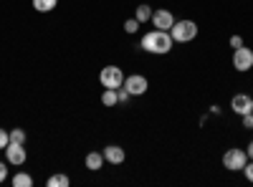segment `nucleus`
<instances>
[{
    "instance_id": "8",
    "label": "nucleus",
    "mask_w": 253,
    "mask_h": 187,
    "mask_svg": "<svg viewBox=\"0 0 253 187\" xmlns=\"http://www.w3.org/2000/svg\"><path fill=\"white\" fill-rule=\"evenodd\" d=\"M152 23L157 31H170L175 26V15L170 10H155L152 13Z\"/></svg>"
},
{
    "instance_id": "23",
    "label": "nucleus",
    "mask_w": 253,
    "mask_h": 187,
    "mask_svg": "<svg viewBox=\"0 0 253 187\" xmlns=\"http://www.w3.org/2000/svg\"><path fill=\"white\" fill-rule=\"evenodd\" d=\"M230 46H233V48H241V46H243L241 36H233V38H230Z\"/></svg>"
},
{
    "instance_id": "24",
    "label": "nucleus",
    "mask_w": 253,
    "mask_h": 187,
    "mask_svg": "<svg viewBox=\"0 0 253 187\" xmlns=\"http://www.w3.org/2000/svg\"><path fill=\"white\" fill-rule=\"evenodd\" d=\"M8 177V170H5V162H0V182H5Z\"/></svg>"
},
{
    "instance_id": "11",
    "label": "nucleus",
    "mask_w": 253,
    "mask_h": 187,
    "mask_svg": "<svg viewBox=\"0 0 253 187\" xmlns=\"http://www.w3.org/2000/svg\"><path fill=\"white\" fill-rule=\"evenodd\" d=\"M101 164H104V154L101 152H89L86 154V170L96 172V170H101Z\"/></svg>"
},
{
    "instance_id": "7",
    "label": "nucleus",
    "mask_w": 253,
    "mask_h": 187,
    "mask_svg": "<svg viewBox=\"0 0 253 187\" xmlns=\"http://www.w3.org/2000/svg\"><path fill=\"white\" fill-rule=\"evenodd\" d=\"M124 89L129 91L132 96H142L147 89H150V84H147V78H144V76L132 74V76H126V78H124Z\"/></svg>"
},
{
    "instance_id": "21",
    "label": "nucleus",
    "mask_w": 253,
    "mask_h": 187,
    "mask_svg": "<svg viewBox=\"0 0 253 187\" xmlns=\"http://www.w3.org/2000/svg\"><path fill=\"white\" fill-rule=\"evenodd\" d=\"M129 96H132V94L126 91V89H122V86L117 89V99H119V101H129Z\"/></svg>"
},
{
    "instance_id": "2",
    "label": "nucleus",
    "mask_w": 253,
    "mask_h": 187,
    "mask_svg": "<svg viewBox=\"0 0 253 187\" xmlns=\"http://www.w3.org/2000/svg\"><path fill=\"white\" fill-rule=\"evenodd\" d=\"M170 36L175 43H187V40H193L198 36V26L193 20H175V26L170 28Z\"/></svg>"
},
{
    "instance_id": "22",
    "label": "nucleus",
    "mask_w": 253,
    "mask_h": 187,
    "mask_svg": "<svg viewBox=\"0 0 253 187\" xmlns=\"http://www.w3.org/2000/svg\"><path fill=\"white\" fill-rule=\"evenodd\" d=\"M243 127L246 129H253V112L251 114H243Z\"/></svg>"
},
{
    "instance_id": "17",
    "label": "nucleus",
    "mask_w": 253,
    "mask_h": 187,
    "mask_svg": "<svg viewBox=\"0 0 253 187\" xmlns=\"http://www.w3.org/2000/svg\"><path fill=\"white\" fill-rule=\"evenodd\" d=\"M10 142H15V144H26V132H23V129H13V132H10Z\"/></svg>"
},
{
    "instance_id": "13",
    "label": "nucleus",
    "mask_w": 253,
    "mask_h": 187,
    "mask_svg": "<svg viewBox=\"0 0 253 187\" xmlns=\"http://www.w3.org/2000/svg\"><path fill=\"white\" fill-rule=\"evenodd\" d=\"M101 104L104 107H117L119 104V99H117V89H107L101 94Z\"/></svg>"
},
{
    "instance_id": "1",
    "label": "nucleus",
    "mask_w": 253,
    "mask_h": 187,
    "mask_svg": "<svg viewBox=\"0 0 253 187\" xmlns=\"http://www.w3.org/2000/svg\"><path fill=\"white\" fill-rule=\"evenodd\" d=\"M172 43H175V40H172L170 31H150L147 36H142V48L147 53H157V56L170 53Z\"/></svg>"
},
{
    "instance_id": "25",
    "label": "nucleus",
    "mask_w": 253,
    "mask_h": 187,
    "mask_svg": "<svg viewBox=\"0 0 253 187\" xmlns=\"http://www.w3.org/2000/svg\"><path fill=\"white\" fill-rule=\"evenodd\" d=\"M248 157L253 159V142H248Z\"/></svg>"
},
{
    "instance_id": "16",
    "label": "nucleus",
    "mask_w": 253,
    "mask_h": 187,
    "mask_svg": "<svg viewBox=\"0 0 253 187\" xmlns=\"http://www.w3.org/2000/svg\"><path fill=\"white\" fill-rule=\"evenodd\" d=\"M48 187H69V177L66 175H51L48 177Z\"/></svg>"
},
{
    "instance_id": "14",
    "label": "nucleus",
    "mask_w": 253,
    "mask_h": 187,
    "mask_svg": "<svg viewBox=\"0 0 253 187\" xmlns=\"http://www.w3.org/2000/svg\"><path fill=\"white\" fill-rule=\"evenodd\" d=\"M152 13H155V10H152L150 5H139L137 13H134V18L139 20V23H147V20H152Z\"/></svg>"
},
{
    "instance_id": "6",
    "label": "nucleus",
    "mask_w": 253,
    "mask_h": 187,
    "mask_svg": "<svg viewBox=\"0 0 253 187\" xmlns=\"http://www.w3.org/2000/svg\"><path fill=\"white\" fill-rule=\"evenodd\" d=\"M26 157H28L26 144H15V142H10L8 147H5V159L13 164V167H20V164L26 162Z\"/></svg>"
},
{
    "instance_id": "4",
    "label": "nucleus",
    "mask_w": 253,
    "mask_h": 187,
    "mask_svg": "<svg viewBox=\"0 0 253 187\" xmlns=\"http://www.w3.org/2000/svg\"><path fill=\"white\" fill-rule=\"evenodd\" d=\"M246 162H248V154H246L243 150H228V152L223 154V167H225L228 172H238V170H243V167H246Z\"/></svg>"
},
{
    "instance_id": "19",
    "label": "nucleus",
    "mask_w": 253,
    "mask_h": 187,
    "mask_svg": "<svg viewBox=\"0 0 253 187\" xmlns=\"http://www.w3.org/2000/svg\"><path fill=\"white\" fill-rule=\"evenodd\" d=\"M10 144V132H5V129H0V150H5Z\"/></svg>"
},
{
    "instance_id": "5",
    "label": "nucleus",
    "mask_w": 253,
    "mask_h": 187,
    "mask_svg": "<svg viewBox=\"0 0 253 187\" xmlns=\"http://www.w3.org/2000/svg\"><path fill=\"white\" fill-rule=\"evenodd\" d=\"M233 66H236V71H241V74L251 71V69H253V51L246 48V46L236 48V53H233Z\"/></svg>"
},
{
    "instance_id": "12",
    "label": "nucleus",
    "mask_w": 253,
    "mask_h": 187,
    "mask_svg": "<svg viewBox=\"0 0 253 187\" xmlns=\"http://www.w3.org/2000/svg\"><path fill=\"white\" fill-rule=\"evenodd\" d=\"M56 3H58V0H33V8L38 13H51L56 8Z\"/></svg>"
},
{
    "instance_id": "18",
    "label": "nucleus",
    "mask_w": 253,
    "mask_h": 187,
    "mask_svg": "<svg viewBox=\"0 0 253 187\" xmlns=\"http://www.w3.org/2000/svg\"><path fill=\"white\" fill-rule=\"evenodd\" d=\"M137 28H139V20H137V18L124 20V31H126V33H137Z\"/></svg>"
},
{
    "instance_id": "9",
    "label": "nucleus",
    "mask_w": 253,
    "mask_h": 187,
    "mask_svg": "<svg viewBox=\"0 0 253 187\" xmlns=\"http://www.w3.org/2000/svg\"><path fill=\"white\" fill-rule=\"evenodd\" d=\"M230 109H233L236 114H251L253 112V99L248 96V94H236L233 96V101H230Z\"/></svg>"
},
{
    "instance_id": "10",
    "label": "nucleus",
    "mask_w": 253,
    "mask_h": 187,
    "mask_svg": "<svg viewBox=\"0 0 253 187\" xmlns=\"http://www.w3.org/2000/svg\"><path fill=\"white\" fill-rule=\"evenodd\" d=\"M101 154H104V162H112V164H122L124 162V150L117 147V144H109Z\"/></svg>"
},
{
    "instance_id": "20",
    "label": "nucleus",
    "mask_w": 253,
    "mask_h": 187,
    "mask_svg": "<svg viewBox=\"0 0 253 187\" xmlns=\"http://www.w3.org/2000/svg\"><path fill=\"white\" fill-rule=\"evenodd\" d=\"M243 175H246V180H248V182H253V162H246Z\"/></svg>"
},
{
    "instance_id": "3",
    "label": "nucleus",
    "mask_w": 253,
    "mask_h": 187,
    "mask_svg": "<svg viewBox=\"0 0 253 187\" xmlns=\"http://www.w3.org/2000/svg\"><path fill=\"white\" fill-rule=\"evenodd\" d=\"M99 81L104 89H119V86H124V74L119 66H107V69H101Z\"/></svg>"
},
{
    "instance_id": "15",
    "label": "nucleus",
    "mask_w": 253,
    "mask_h": 187,
    "mask_svg": "<svg viewBox=\"0 0 253 187\" xmlns=\"http://www.w3.org/2000/svg\"><path fill=\"white\" fill-rule=\"evenodd\" d=\"M13 185H15V187H31V185H33V177L26 175V172H18V175L13 177Z\"/></svg>"
}]
</instances>
